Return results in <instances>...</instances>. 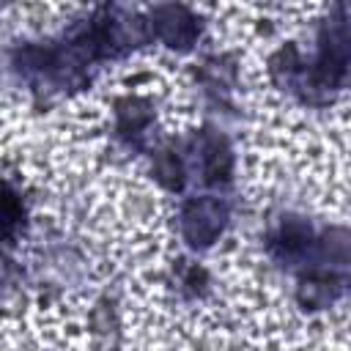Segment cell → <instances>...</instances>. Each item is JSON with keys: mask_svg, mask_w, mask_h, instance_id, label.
<instances>
[{"mask_svg": "<svg viewBox=\"0 0 351 351\" xmlns=\"http://www.w3.org/2000/svg\"><path fill=\"white\" fill-rule=\"evenodd\" d=\"M184 228H186V236L192 244H208L222 228V208L214 200L189 203V208L184 214Z\"/></svg>", "mask_w": 351, "mask_h": 351, "instance_id": "obj_1", "label": "cell"}, {"mask_svg": "<svg viewBox=\"0 0 351 351\" xmlns=\"http://www.w3.org/2000/svg\"><path fill=\"white\" fill-rule=\"evenodd\" d=\"M156 30L173 47L176 44L184 47L186 41L195 38V22H192V16L184 8H178V5H167V8H162L156 14Z\"/></svg>", "mask_w": 351, "mask_h": 351, "instance_id": "obj_2", "label": "cell"}]
</instances>
